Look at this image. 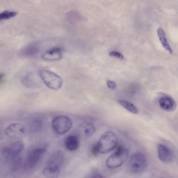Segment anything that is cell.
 I'll return each mask as SVG.
<instances>
[{
	"label": "cell",
	"mask_w": 178,
	"mask_h": 178,
	"mask_svg": "<svg viewBox=\"0 0 178 178\" xmlns=\"http://www.w3.org/2000/svg\"><path fill=\"white\" fill-rule=\"evenodd\" d=\"M129 168L131 171L135 174L142 173L146 169L147 161L146 157L142 153H135L130 157Z\"/></svg>",
	"instance_id": "obj_7"
},
{
	"label": "cell",
	"mask_w": 178,
	"mask_h": 178,
	"mask_svg": "<svg viewBox=\"0 0 178 178\" xmlns=\"http://www.w3.org/2000/svg\"><path fill=\"white\" fill-rule=\"evenodd\" d=\"M118 143V137L115 133L108 131L102 135L97 144L100 152L106 154L115 149Z\"/></svg>",
	"instance_id": "obj_1"
},
{
	"label": "cell",
	"mask_w": 178,
	"mask_h": 178,
	"mask_svg": "<svg viewBox=\"0 0 178 178\" xmlns=\"http://www.w3.org/2000/svg\"><path fill=\"white\" fill-rule=\"evenodd\" d=\"M22 163V159L18 157L13 160L11 166V171L12 172H15L19 170Z\"/></svg>",
	"instance_id": "obj_21"
},
{
	"label": "cell",
	"mask_w": 178,
	"mask_h": 178,
	"mask_svg": "<svg viewBox=\"0 0 178 178\" xmlns=\"http://www.w3.org/2000/svg\"><path fill=\"white\" fill-rule=\"evenodd\" d=\"M91 151L92 153L94 155H97L100 153L97 144L93 145L92 147Z\"/></svg>",
	"instance_id": "obj_24"
},
{
	"label": "cell",
	"mask_w": 178,
	"mask_h": 178,
	"mask_svg": "<svg viewBox=\"0 0 178 178\" xmlns=\"http://www.w3.org/2000/svg\"><path fill=\"white\" fill-rule=\"evenodd\" d=\"M159 104L160 108L167 112H172L176 109L177 104L172 97L167 95L161 96L159 100Z\"/></svg>",
	"instance_id": "obj_10"
},
{
	"label": "cell",
	"mask_w": 178,
	"mask_h": 178,
	"mask_svg": "<svg viewBox=\"0 0 178 178\" xmlns=\"http://www.w3.org/2000/svg\"><path fill=\"white\" fill-rule=\"evenodd\" d=\"M63 56L62 49L59 47H54L45 52L42 56V59L48 61L60 60Z\"/></svg>",
	"instance_id": "obj_11"
},
{
	"label": "cell",
	"mask_w": 178,
	"mask_h": 178,
	"mask_svg": "<svg viewBox=\"0 0 178 178\" xmlns=\"http://www.w3.org/2000/svg\"><path fill=\"white\" fill-rule=\"evenodd\" d=\"M46 151L45 146L37 147L30 150L26 157L25 162L26 168L30 169L35 167Z\"/></svg>",
	"instance_id": "obj_6"
},
{
	"label": "cell",
	"mask_w": 178,
	"mask_h": 178,
	"mask_svg": "<svg viewBox=\"0 0 178 178\" xmlns=\"http://www.w3.org/2000/svg\"><path fill=\"white\" fill-rule=\"evenodd\" d=\"M109 56L111 57H113L114 58H116L120 59H123V56L119 52H116V51H112L109 53Z\"/></svg>",
	"instance_id": "obj_23"
},
{
	"label": "cell",
	"mask_w": 178,
	"mask_h": 178,
	"mask_svg": "<svg viewBox=\"0 0 178 178\" xmlns=\"http://www.w3.org/2000/svg\"><path fill=\"white\" fill-rule=\"evenodd\" d=\"M17 13V12H15L5 11L1 13L0 19L1 20L9 19L15 16Z\"/></svg>",
	"instance_id": "obj_22"
},
{
	"label": "cell",
	"mask_w": 178,
	"mask_h": 178,
	"mask_svg": "<svg viewBox=\"0 0 178 178\" xmlns=\"http://www.w3.org/2000/svg\"><path fill=\"white\" fill-rule=\"evenodd\" d=\"M40 75L38 76L33 73H28L22 77V82L26 87L35 88L39 86L40 85Z\"/></svg>",
	"instance_id": "obj_12"
},
{
	"label": "cell",
	"mask_w": 178,
	"mask_h": 178,
	"mask_svg": "<svg viewBox=\"0 0 178 178\" xmlns=\"http://www.w3.org/2000/svg\"><path fill=\"white\" fill-rule=\"evenodd\" d=\"M25 129L22 124L19 123L12 124L6 128L5 134L8 138L16 139L21 138L25 134Z\"/></svg>",
	"instance_id": "obj_9"
},
{
	"label": "cell",
	"mask_w": 178,
	"mask_h": 178,
	"mask_svg": "<svg viewBox=\"0 0 178 178\" xmlns=\"http://www.w3.org/2000/svg\"><path fill=\"white\" fill-rule=\"evenodd\" d=\"M80 127L83 136L86 138L92 136L95 132V127L90 122H84L81 124Z\"/></svg>",
	"instance_id": "obj_16"
},
{
	"label": "cell",
	"mask_w": 178,
	"mask_h": 178,
	"mask_svg": "<svg viewBox=\"0 0 178 178\" xmlns=\"http://www.w3.org/2000/svg\"><path fill=\"white\" fill-rule=\"evenodd\" d=\"M80 140L79 137L75 135H69L65 141V148L69 151L76 150L79 148Z\"/></svg>",
	"instance_id": "obj_15"
},
{
	"label": "cell",
	"mask_w": 178,
	"mask_h": 178,
	"mask_svg": "<svg viewBox=\"0 0 178 178\" xmlns=\"http://www.w3.org/2000/svg\"><path fill=\"white\" fill-rule=\"evenodd\" d=\"M40 50V45L38 43H34L28 45L22 49L20 54L24 57H32L37 54Z\"/></svg>",
	"instance_id": "obj_14"
},
{
	"label": "cell",
	"mask_w": 178,
	"mask_h": 178,
	"mask_svg": "<svg viewBox=\"0 0 178 178\" xmlns=\"http://www.w3.org/2000/svg\"><path fill=\"white\" fill-rule=\"evenodd\" d=\"M52 128L57 134L63 135L68 132L73 126V122L68 116L60 115L56 116L52 122Z\"/></svg>",
	"instance_id": "obj_5"
},
{
	"label": "cell",
	"mask_w": 178,
	"mask_h": 178,
	"mask_svg": "<svg viewBox=\"0 0 178 178\" xmlns=\"http://www.w3.org/2000/svg\"><path fill=\"white\" fill-rule=\"evenodd\" d=\"M157 34L162 44L163 48L166 50L168 51L171 54L173 53V51L172 50L168 42L166 37L165 34L163 29L161 28H159L157 30Z\"/></svg>",
	"instance_id": "obj_18"
},
{
	"label": "cell",
	"mask_w": 178,
	"mask_h": 178,
	"mask_svg": "<svg viewBox=\"0 0 178 178\" xmlns=\"http://www.w3.org/2000/svg\"><path fill=\"white\" fill-rule=\"evenodd\" d=\"M102 177V176L101 174H100L99 173H96L94 174L93 176L92 177Z\"/></svg>",
	"instance_id": "obj_26"
},
{
	"label": "cell",
	"mask_w": 178,
	"mask_h": 178,
	"mask_svg": "<svg viewBox=\"0 0 178 178\" xmlns=\"http://www.w3.org/2000/svg\"><path fill=\"white\" fill-rule=\"evenodd\" d=\"M60 173V167L56 166H47L42 171L44 177L49 178L58 177Z\"/></svg>",
	"instance_id": "obj_17"
},
{
	"label": "cell",
	"mask_w": 178,
	"mask_h": 178,
	"mask_svg": "<svg viewBox=\"0 0 178 178\" xmlns=\"http://www.w3.org/2000/svg\"><path fill=\"white\" fill-rule=\"evenodd\" d=\"M159 158L162 162L166 164L173 162L174 155L173 151L169 147L163 144H159L157 148Z\"/></svg>",
	"instance_id": "obj_8"
},
{
	"label": "cell",
	"mask_w": 178,
	"mask_h": 178,
	"mask_svg": "<svg viewBox=\"0 0 178 178\" xmlns=\"http://www.w3.org/2000/svg\"><path fill=\"white\" fill-rule=\"evenodd\" d=\"M38 74L45 84L50 89L58 91L62 87V79L56 73L46 70H42Z\"/></svg>",
	"instance_id": "obj_4"
},
{
	"label": "cell",
	"mask_w": 178,
	"mask_h": 178,
	"mask_svg": "<svg viewBox=\"0 0 178 178\" xmlns=\"http://www.w3.org/2000/svg\"><path fill=\"white\" fill-rule=\"evenodd\" d=\"M107 85L108 87L112 90H114L116 87V84L114 81H107Z\"/></svg>",
	"instance_id": "obj_25"
},
{
	"label": "cell",
	"mask_w": 178,
	"mask_h": 178,
	"mask_svg": "<svg viewBox=\"0 0 178 178\" xmlns=\"http://www.w3.org/2000/svg\"><path fill=\"white\" fill-rule=\"evenodd\" d=\"M24 143L21 141H15L6 146L1 151V159L4 163L13 161L23 151Z\"/></svg>",
	"instance_id": "obj_2"
},
{
	"label": "cell",
	"mask_w": 178,
	"mask_h": 178,
	"mask_svg": "<svg viewBox=\"0 0 178 178\" xmlns=\"http://www.w3.org/2000/svg\"><path fill=\"white\" fill-rule=\"evenodd\" d=\"M118 102L121 105L131 113L135 114L138 113V111L136 108L130 102L123 100H119Z\"/></svg>",
	"instance_id": "obj_19"
},
{
	"label": "cell",
	"mask_w": 178,
	"mask_h": 178,
	"mask_svg": "<svg viewBox=\"0 0 178 178\" xmlns=\"http://www.w3.org/2000/svg\"><path fill=\"white\" fill-rule=\"evenodd\" d=\"M129 151L127 149L119 146L113 154L106 161V166L108 168L114 169L121 166L128 158Z\"/></svg>",
	"instance_id": "obj_3"
},
{
	"label": "cell",
	"mask_w": 178,
	"mask_h": 178,
	"mask_svg": "<svg viewBox=\"0 0 178 178\" xmlns=\"http://www.w3.org/2000/svg\"><path fill=\"white\" fill-rule=\"evenodd\" d=\"M42 122L40 120L36 119L32 120L30 124V128L32 131L37 132L42 128Z\"/></svg>",
	"instance_id": "obj_20"
},
{
	"label": "cell",
	"mask_w": 178,
	"mask_h": 178,
	"mask_svg": "<svg viewBox=\"0 0 178 178\" xmlns=\"http://www.w3.org/2000/svg\"><path fill=\"white\" fill-rule=\"evenodd\" d=\"M63 153L60 151H56L51 154L47 162V166L60 167L64 161Z\"/></svg>",
	"instance_id": "obj_13"
}]
</instances>
